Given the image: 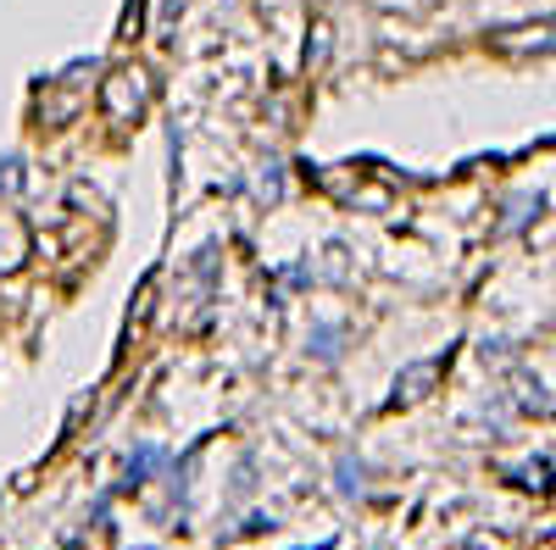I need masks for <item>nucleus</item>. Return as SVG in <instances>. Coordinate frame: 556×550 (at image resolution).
Instances as JSON below:
<instances>
[{
  "mask_svg": "<svg viewBox=\"0 0 556 550\" xmlns=\"http://www.w3.org/2000/svg\"><path fill=\"white\" fill-rule=\"evenodd\" d=\"M139 106H146V73H112L106 84V112L112 117H139Z\"/></svg>",
  "mask_w": 556,
  "mask_h": 550,
  "instance_id": "nucleus-1",
  "label": "nucleus"
}]
</instances>
